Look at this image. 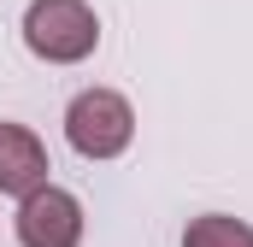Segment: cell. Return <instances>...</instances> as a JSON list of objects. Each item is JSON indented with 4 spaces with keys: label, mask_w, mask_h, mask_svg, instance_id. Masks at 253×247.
Here are the masks:
<instances>
[{
    "label": "cell",
    "mask_w": 253,
    "mask_h": 247,
    "mask_svg": "<svg viewBox=\"0 0 253 247\" xmlns=\"http://www.w3.org/2000/svg\"><path fill=\"white\" fill-rule=\"evenodd\" d=\"M183 247H253V230L230 212H206L183 230Z\"/></svg>",
    "instance_id": "obj_5"
},
{
    "label": "cell",
    "mask_w": 253,
    "mask_h": 247,
    "mask_svg": "<svg viewBox=\"0 0 253 247\" xmlns=\"http://www.w3.org/2000/svg\"><path fill=\"white\" fill-rule=\"evenodd\" d=\"M24 47L47 65H77L100 47V18H94L88 0H30Z\"/></svg>",
    "instance_id": "obj_1"
},
{
    "label": "cell",
    "mask_w": 253,
    "mask_h": 247,
    "mask_svg": "<svg viewBox=\"0 0 253 247\" xmlns=\"http://www.w3.org/2000/svg\"><path fill=\"white\" fill-rule=\"evenodd\" d=\"M65 135H71V147L83 159H118L129 147V135H135V112L112 88H83L65 106Z\"/></svg>",
    "instance_id": "obj_2"
},
{
    "label": "cell",
    "mask_w": 253,
    "mask_h": 247,
    "mask_svg": "<svg viewBox=\"0 0 253 247\" xmlns=\"http://www.w3.org/2000/svg\"><path fill=\"white\" fill-rule=\"evenodd\" d=\"M18 242L24 247H77L83 242V200L71 188H36L18 206Z\"/></svg>",
    "instance_id": "obj_3"
},
{
    "label": "cell",
    "mask_w": 253,
    "mask_h": 247,
    "mask_svg": "<svg viewBox=\"0 0 253 247\" xmlns=\"http://www.w3.org/2000/svg\"><path fill=\"white\" fill-rule=\"evenodd\" d=\"M47 147H42V135L36 129H24V124H0V194H36V188H47Z\"/></svg>",
    "instance_id": "obj_4"
}]
</instances>
